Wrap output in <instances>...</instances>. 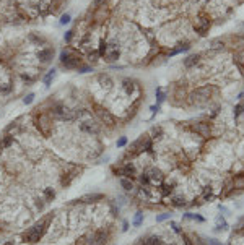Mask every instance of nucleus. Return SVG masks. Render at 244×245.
I'll return each mask as SVG.
<instances>
[{"label": "nucleus", "instance_id": "nucleus-1", "mask_svg": "<svg viewBox=\"0 0 244 245\" xmlns=\"http://www.w3.org/2000/svg\"><path fill=\"white\" fill-rule=\"evenodd\" d=\"M52 219V214H49L46 219H43V221H39V223H36L33 227H30L26 230V232H23V240L25 242H30V243H34V242H37L43 235L46 234V230H47V226H49V221Z\"/></svg>", "mask_w": 244, "mask_h": 245}, {"label": "nucleus", "instance_id": "nucleus-2", "mask_svg": "<svg viewBox=\"0 0 244 245\" xmlns=\"http://www.w3.org/2000/svg\"><path fill=\"white\" fill-rule=\"evenodd\" d=\"M215 91L213 86H199L197 89L190 93V102H194V104H207L210 101V97H212V93Z\"/></svg>", "mask_w": 244, "mask_h": 245}, {"label": "nucleus", "instance_id": "nucleus-3", "mask_svg": "<svg viewBox=\"0 0 244 245\" xmlns=\"http://www.w3.org/2000/svg\"><path fill=\"white\" fill-rule=\"evenodd\" d=\"M60 63L64 65L65 68H80L83 65V60L78 57L77 54H73L70 49H65L62 50V54H60Z\"/></svg>", "mask_w": 244, "mask_h": 245}, {"label": "nucleus", "instance_id": "nucleus-4", "mask_svg": "<svg viewBox=\"0 0 244 245\" xmlns=\"http://www.w3.org/2000/svg\"><path fill=\"white\" fill-rule=\"evenodd\" d=\"M210 25H212V18H210V15H208V13H205V12H200L199 15L194 18V29L199 32V34H202V36L208 31Z\"/></svg>", "mask_w": 244, "mask_h": 245}, {"label": "nucleus", "instance_id": "nucleus-5", "mask_svg": "<svg viewBox=\"0 0 244 245\" xmlns=\"http://www.w3.org/2000/svg\"><path fill=\"white\" fill-rule=\"evenodd\" d=\"M37 128H39V131L43 135H51V130H52V122H51V117L47 114H41L39 117H37Z\"/></svg>", "mask_w": 244, "mask_h": 245}, {"label": "nucleus", "instance_id": "nucleus-6", "mask_svg": "<svg viewBox=\"0 0 244 245\" xmlns=\"http://www.w3.org/2000/svg\"><path fill=\"white\" fill-rule=\"evenodd\" d=\"M112 171L116 174H119L120 177H127V179H134L137 175V171H135V166L132 162H125L120 167H112Z\"/></svg>", "mask_w": 244, "mask_h": 245}, {"label": "nucleus", "instance_id": "nucleus-7", "mask_svg": "<svg viewBox=\"0 0 244 245\" xmlns=\"http://www.w3.org/2000/svg\"><path fill=\"white\" fill-rule=\"evenodd\" d=\"M192 131L199 133L202 138H210L212 136V125L208 122H199V124L192 125Z\"/></svg>", "mask_w": 244, "mask_h": 245}, {"label": "nucleus", "instance_id": "nucleus-8", "mask_svg": "<svg viewBox=\"0 0 244 245\" xmlns=\"http://www.w3.org/2000/svg\"><path fill=\"white\" fill-rule=\"evenodd\" d=\"M148 175V179H150V183H155V185H161L163 183V180H165V177H163V174H161V171H158V169H150V171H147L145 172Z\"/></svg>", "mask_w": 244, "mask_h": 245}, {"label": "nucleus", "instance_id": "nucleus-9", "mask_svg": "<svg viewBox=\"0 0 244 245\" xmlns=\"http://www.w3.org/2000/svg\"><path fill=\"white\" fill-rule=\"evenodd\" d=\"M96 114H98V117L101 119V122H104L106 125H114V117H112L106 109H99V107H98V109H96Z\"/></svg>", "mask_w": 244, "mask_h": 245}, {"label": "nucleus", "instance_id": "nucleus-10", "mask_svg": "<svg viewBox=\"0 0 244 245\" xmlns=\"http://www.w3.org/2000/svg\"><path fill=\"white\" fill-rule=\"evenodd\" d=\"M233 59H234V63H236V67L241 70V73H244V47L234 52Z\"/></svg>", "mask_w": 244, "mask_h": 245}, {"label": "nucleus", "instance_id": "nucleus-11", "mask_svg": "<svg viewBox=\"0 0 244 245\" xmlns=\"http://www.w3.org/2000/svg\"><path fill=\"white\" fill-rule=\"evenodd\" d=\"M200 59H202V55L200 54H195V55H189L186 60H184V65L187 68H190V67H194V65H197L200 62Z\"/></svg>", "mask_w": 244, "mask_h": 245}, {"label": "nucleus", "instance_id": "nucleus-12", "mask_svg": "<svg viewBox=\"0 0 244 245\" xmlns=\"http://www.w3.org/2000/svg\"><path fill=\"white\" fill-rule=\"evenodd\" d=\"M52 55H54L52 49H44V50H41V52H39V59L43 60V62H47V60L52 59Z\"/></svg>", "mask_w": 244, "mask_h": 245}, {"label": "nucleus", "instance_id": "nucleus-13", "mask_svg": "<svg viewBox=\"0 0 244 245\" xmlns=\"http://www.w3.org/2000/svg\"><path fill=\"white\" fill-rule=\"evenodd\" d=\"M120 185L124 187V190H132L134 188V182L127 177H120Z\"/></svg>", "mask_w": 244, "mask_h": 245}, {"label": "nucleus", "instance_id": "nucleus-14", "mask_svg": "<svg viewBox=\"0 0 244 245\" xmlns=\"http://www.w3.org/2000/svg\"><path fill=\"white\" fill-rule=\"evenodd\" d=\"M223 47H225L223 39H213L212 44H210V49H213V50H220V49H223Z\"/></svg>", "mask_w": 244, "mask_h": 245}, {"label": "nucleus", "instance_id": "nucleus-15", "mask_svg": "<svg viewBox=\"0 0 244 245\" xmlns=\"http://www.w3.org/2000/svg\"><path fill=\"white\" fill-rule=\"evenodd\" d=\"M85 200H90L88 203H95V200H103V195H101V193H93V195H86V196H83L82 201H85Z\"/></svg>", "mask_w": 244, "mask_h": 245}, {"label": "nucleus", "instance_id": "nucleus-16", "mask_svg": "<svg viewBox=\"0 0 244 245\" xmlns=\"http://www.w3.org/2000/svg\"><path fill=\"white\" fill-rule=\"evenodd\" d=\"M173 206H176V208H179V206H184L186 205V200L182 198V196H176V198H173Z\"/></svg>", "mask_w": 244, "mask_h": 245}, {"label": "nucleus", "instance_id": "nucleus-17", "mask_svg": "<svg viewBox=\"0 0 244 245\" xmlns=\"http://www.w3.org/2000/svg\"><path fill=\"white\" fill-rule=\"evenodd\" d=\"M124 89H125V93H127V94H132V91H134V84H132V81H130V80H124Z\"/></svg>", "mask_w": 244, "mask_h": 245}, {"label": "nucleus", "instance_id": "nucleus-18", "mask_svg": "<svg viewBox=\"0 0 244 245\" xmlns=\"http://www.w3.org/2000/svg\"><path fill=\"white\" fill-rule=\"evenodd\" d=\"M187 219H194V221H199V223H205V218H202L199 214H194V213H187L186 214Z\"/></svg>", "mask_w": 244, "mask_h": 245}, {"label": "nucleus", "instance_id": "nucleus-19", "mask_svg": "<svg viewBox=\"0 0 244 245\" xmlns=\"http://www.w3.org/2000/svg\"><path fill=\"white\" fill-rule=\"evenodd\" d=\"M155 93H156V97H158V102H156V104H161V102L165 101L166 94L163 93V89H161V88H156V91H155Z\"/></svg>", "mask_w": 244, "mask_h": 245}, {"label": "nucleus", "instance_id": "nucleus-20", "mask_svg": "<svg viewBox=\"0 0 244 245\" xmlns=\"http://www.w3.org/2000/svg\"><path fill=\"white\" fill-rule=\"evenodd\" d=\"M142 223H143V213H137V216H135L134 221H132V224L135 226V227H138Z\"/></svg>", "mask_w": 244, "mask_h": 245}, {"label": "nucleus", "instance_id": "nucleus-21", "mask_svg": "<svg viewBox=\"0 0 244 245\" xmlns=\"http://www.w3.org/2000/svg\"><path fill=\"white\" fill-rule=\"evenodd\" d=\"M13 143V136H10V135H7L5 138H3V141L0 143V148H7V146H10Z\"/></svg>", "mask_w": 244, "mask_h": 245}, {"label": "nucleus", "instance_id": "nucleus-22", "mask_svg": "<svg viewBox=\"0 0 244 245\" xmlns=\"http://www.w3.org/2000/svg\"><path fill=\"white\" fill-rule=\"evenodd\" d=\"M54 75H55V70H49V73L44 77V84H46V86H49V84H51V80L54 78Z\"/></svg>", "mask_w": 244, "mask_h": 245}, {"label": "nucleus", "instance_id": "nucleus-23", "mask_svg": "<svg viewBox=\"0 0 244 245\" xmlns=\"http://www.w3.org/2000/svg\"><path fill=\"white\" fill-rule=\"evenodd\" d=\"M44 196H46V200H52L55 196V192L49 187V188H46V190H44Z\"/></svg>", "mask_w": 244, "mask_h": 245}, {"label": "nucleus", "instance_id": "nucleus-24", "mask_svg": "<svg viewBox=\"0 0 244 245\" xmlns=\"http://www.w3.org/2000/svg\"><path fill=\"white\" fill-rule=\"evenodd\" d=\"M168 218H171V213H163V214L156 216V221H158V223H161V221H165Z\"/></svg>", "mask_w": 244, "mask_h": 245}, {"label": "nucleus", "instance_id": "nucleus-25", "mask_svg": "<svg viewBox=\"0 0 244 245\" xmlns=\"http://www.w3.org/2000/svg\"><path fill=\"white\" fill-rule=\"evenodd\" d=\"M127 145V138L125 136H120L119 140H117V148H122V146H125Z\"/></svg>", "mask_w": 244, "mask_h": 245}, {"label": "nucleus", "instance_id": "nucleus-26", "mask_svg": "<svg viewBox=\"0 0 244 245\" xmlns=\"http://www.w3.org/2000/svg\"><path fill=\"white\" fill-rule=\"evenodd\" d=\"M67 23H70V15H68V13H65V15L60 18V25H67Z\"/></svg>", "mask_w": 244, "mask_h": 245}, {"label": "nucleus", "instance_id": "nucleus-27", "mask_svg": "<svg viewBox=\"0 0 244 245\" xmlns=\"http://www.w3.org/2000/svg\"><path fill=\"white\" fill-rule=\"evenodd\" d=\"M207 243H208V245H223V243L220 242V240H217V239H208Z\"/></svg>", "mask_w": 244, "mask_h": 245}, {"label": "nucleus", "instance_id": "nucleus-28", "mask_svg": "<svg viewBox=\"0 0 244 245\" xmlns=\"http://www.w3.org/2000/svg\"><path fill=\"white\" fill-rule=\"evenodd\" d=\"M33 99H34V94H28V96L25 97V104H31Z\"/></svg>", "mask_w": 244, "mask_h": 245}, {"label": "nucleus", "instance_id": "nucleus-29", "mask_svg": "<svg viewBox=\"0 0 244 245\" xmlns=\"http://www.w3.org/2000/svg\"><path fill=\"white\" fill-rule=\"evenodd\" d=\"M171 227H173V229H174V230H176V232H181V229H179V226H177L176 223H171Z\"/></svg>", "mask_w": 244, "mask_h": 245}, {"label": "nucleus", "instance_id": "nucleus-30", "mask_svg": "<svg viewBox=\"0 0 244 245\" xmlns=\"http://www.w3.org/2000/svg\"><path fill=\"white\" fill-rule=\"evenodd\" d=\"M72 32H73V31H68L67 34H65V41H70V37H72Z\"/></svg>", "mask_w": 244, "mask_h": 245}, {"label": "nucleus", "instance_id": "nucleus-31", "mask_svg": "<svg viewBox=\"0 0 244 245\" xmlns=\"http://www.w3.org/2000/svg\"><path fill=\"white\" fill-rule=\"evenodd\" d=\"M96 52H93V54H90V60H93V62H95V60H96Z\"/></svg>", "mask_w": 244, "mask_h": 245}, {"label": "nucleus", "instance_id": "nucleus-32", "mask_svg": "<svg viewBox=\"0 0 244 245\" xmlns=\"http://www.w3.org/2000/svg\"><path fill=\"white\" fill-rule=\"evenodd\" d=\"M96 5H101V3H104V0H95Z\"/></svg>", "mask_w": 244, "mask_h": 245}, {"label": "nucleus", "instance_id": "nucleus-33", "mask_svg": "<svg viewBox=\"0 0 244 245\" xmlns=\"http://www.w3.org/2000/svg\"><path fill=\"white\" fill-rule=\"evenodd\" d=\"M138 245H147V243H145V240H143V239H142V242H140V243H138Z\"/></svg>", "mask_w": 244, "mask_h": 245}, {"label": "nucleus", "instance_id": "nucleus-34", "mask_svg": "<svg viewBox=\"0 0 244 245\" xmlns=\"http://www.w3.org/2000/svg\"><path fill=\"white\" fill-rule=\"evenodd\" d=\"M229 245H231V243H229Z\"/></svg>", "mask_w": 244, "mask_h": 245}]
</instances>
